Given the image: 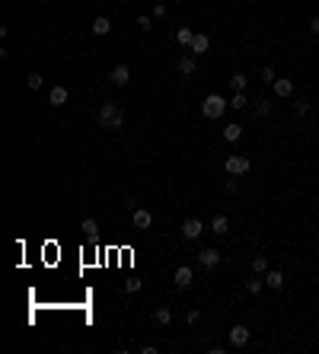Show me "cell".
<instances>
[{
	"instance_id": "6da1fadb",
	"label": "cell",
	"mask_w": 319,
	"mask_h": 354,
	"mask_svg": "<svg viewBox=\"0 0 319 354\" xmlns=\"http://www.w3.org/2000/svg\"><path fill=\"white\" fill-rule=\"evenodd\" d=\"M96 125L99 128H108V131H115V128L125 125V108L115 106V102H103L96 112Z\"/></svg>"
},
{
	"instance_id": "7a4b0ae2",
	"label": "cell",
	"mask_w": 319,
	"mask_h": 354,
	"mask_svg": "<svg viewBox=\"0 0 319 354\" xmlns=\"http://www.w3.org/2000/svg\"><path fill=\"white\" fill-rule=\"evenodd\" d=\"M227 106L230 102L223 99L220 93H211V96H205V102H201V112H205V118H220Z\"/></svg>"
},
{
	"instance_id": "3957f363",
	"label": "cell",
	"mask_w": 319,
	"mask_h": 354,
	"mask_svg": "<svg viewBox=\"0 0 319 354\" xmlns=\"http://www.w3.org/2000/svg\"><path fill=\"white\" fill-rule=\"evenodd\" d=\"M223 169H227L230 176H243V173H249V156H243V153H233V156H227V163H223Z\"/></svg>"
},
{
	"instance_id": "277c9868",
	"label": "cell",
	"mask_w": 319,
	"mask_h": 354,
	"mask_svg": "<svg viewBox=\"0 0 319 354\" xmlns=\"http://www.w3.org/2000/svg\"><path fill=\"white\" fill-rule=\"evenodd\" d=\"M198 265H201V268H208V271H211V268H217V265H220V252H217L214 246L201 249V252H198Z\"/></svg>"
},
{
	"instance_id": "5b68a950",
	"label": "cell",
	"mask_w": 319,
	"mask_h": 354,
	"mask_svg": "<svg viewBox=\"0 0 319 354\" xmlns=\"http://www.w3.org/2000/svg\"><path fill=\"white\" fill-rule=\"evenodd\" d=\"M108 80H112L115 86H128V83H131V67H128V64H115L112 73H108Z\"/></svg>"
},
{
	"instance_id": "8992f818",
	"label": "cell",
	"mask_w": 319,
	"mask_h": 354,
	"mask_svg": "<svg viewBox=\"0 0 319 354\" xmlns=\"http://www.w3.org/2000/svg\"><path fill=\"white\" fill-rule=\"evenodd\" d=\"M201 233H205V223H201L198 217H188V220L182 223V236H185V240H198Z\"/></svg>"
},
{
	"instance_id": "52a82bcc",
	"label": "cell",
	"mask_w": 319,
	"mask_h": 354,
	"mask_svg": "<svg viewBox=\"0 0 319 354\" xmlns=\"http://www.w3.org/2000/svg\"><path fill=\"white\" fill-rule=\"evenodd\" d=\"M173 281H176V287H192V281H195V271L188 268V265H179V268H176V275H173Z\"/></svg>"
},
{
	"instance_id": "ba28073f",
	"label": "cell",
	"mask_w": 319,
	"mask_h": 354,
	"mask_svg": "<svg viewBox=\"0 0 319 354\" xmlns=\"http://www.w3.org/2000/svg\"><path fill=\"white\" fill-rule=\"evenodd\" d=\"M131 220H134V230H150V227H153V214H150L147 208H134V217H131Z\"/></svg>"
},
{
	"instance_id": "9c48e42d",
	"label": "cell",
	"mask_w": 319,
	"mask_h": 354,
	"mask_svg": "<svg viewBox=\"0 0 319 354\" xmlns=\"http://www.w3.org/2000/svg\"><path fill=\"white\" fill-rule=\"evenodd\" d=\"M230 345H233V348H246L249 345V329L246 325H233V329H230Z\"/></svg>"
},
{
	"instance_id": "30bf717a",
	"label": "cell",
	"mask_w": 319,
	"mask_h": 354,
	"mask_svg": "<svg viewBox=\"0 0 319 354\" xmlns=\"http://www.w3.org/2000/svg\"><path fill=\"white\" fill-rule=\"evenodd\" d=\"M271 86H275V96H281V99L294 96V83H290L287 77H278V80H275V83H271Z\"/></svg>"
},
{
	"instance_id": "8fae6325",
	"label": "cell",
	"mask_w": 319,
	"mask_h": 354,
	"mask_svg": "<svg viewBox=\"0 0 319 354\" xmlns=\"http://www.w3.org/2000/svg\"><path fill=\"white\" fill-rule=\"evenodd\" d=\"M208 48H211V38H208L205 32H195V42H192V48H188V51H192V54H205Z\"/></svg>"
},
{
	"instance_id": "7c38bea8",
	"label": "cell",
	"mask_w": 319,
	"mask_h": 354,
	"mask_svg": "<svg viewBox=\"0 0 319 354\" xmlns=\"http://www.w3.org/2000/svg\"><path fill=\"white\" fill-rule=\"evenodd\" d=\"M192 42H195V29L182 26V29L176 32V45H182V48H192Z\"/></svg>"
},
{
	"instance_id": "4fadbf2b",
	"label": "cell",
	"mask_w": 319,
	"mask_h": 354,
	"mask_svg": "<svg viewBox=\"0 0 319 354\" xmlns=\"http://www.w3.org/2000/svg\"><path fill=\"white\" fill-rule=\"evenodd\" d=\"M108 32H112L108 16H96V19H93V35H108Z\"/></svg>"
},
{
	"instance_id": "5bb4252c",
	"label": "cell",
	"mask_w": 319,
	"mask_h": 354,
	"mask_svg": "<svg viewBox=\"0 0 319 354\" xmlns=\"http://www.w3.org/2000/svg\"><path fill=\"white\" fill-rule=\"evenodd\" d=\"M169 322H173V310H169V306L153 310V325H169Z\"/></svg>"
},
{
	"instance_id": "9a60e30c",
	"label": "cell",
	"mask_w": 319,
	"mask_h": 354,
	"mask_svg": "<svg viewBox=\"0 0 319 354\" xmlns=\"http://www.w3.org/2000/svg\"><path fill=\"white\" fill-rule=\"evenodd\" d=\"M80 230H83V236H86V240H96V233H99V223L93 220V217H83Z\"/></svg>"
},
{
	"instance_id": "2e32d148",
	"label": "cell",
	"mask_w": 319,
	"mask_h": 354,
	"mask_svg": "<svg viewBox=\"0 0 319 354\" xmlns=\"http://www.w3.org/2000/svg\"><path fill=\"white\" fill-rule=\"evenodd\" d=\"M48 102H51L54 108H61V106L67 102V90H64V86H54V90L48 93Z\"/></svg>"
},
{
	"instance_id": "e0dca14e",
	"label": "cell",
	"mask_w": 319,
	"mask_h": 354,
	"mask_svg": "<svg viewBox=\"0 0 319 354\" xmlns=\"http://www.w3.org/2000/svg\"><path fill=\"white\" fill-rule=\"evenodd\" d=\"M265 284H268V287H284V275H281V271H278V268H271V271H265Z\"/></svg>"
},
{
	"instance_id": "ac0fdd59",
	"label": "cell",
	"mask_w": 319,
	"mask_h": 354,
	"mask_svg": "<svg viewBox=\"0 0 319 354\" xmlns=\"http://www.w3.org/2000/svg\"><path fill=\"white\" fill-rule=\"evenodd\" d=\"M240 138H243V125H227V128H223V141H230V144H236Z\"/></svg>"
},
{
	"instance_id": "d6986e66",
	"label": "cell",
	"mask_w": 319,
	"mask_h": 354,
	"mask_svg": "<svg viewBox=\"0 0 319 354\" xmlns=\"http://www.w3.org/2000/svg\"><path fill=\"white\" fill-rule=\"evenodd\" d=\"M211 230H214L217 236H223V233H227V230H230V220H227V217H223V214H217L214 220H211Z\"/></svg>"
},
{
	"instance_id": "ffe728a7",
	"label": "cell",
	"mask_w": 319,
	"mask_h": 354,
	"mask_svg": "<svg viewBox=\"0 0 319 354\" xmlns=\"http://www.w3.org/2000/svg\"><path fill=\"white\" fill-rule=\"evenodd\" d=\"M246 83H249L246 73H233V77H230V86H233V93H246Z\"/></svg>"
},
{
	"instance_id": "44dd1931",
	"label": "cell",
	"mask_w": 319,
	"mask_h": 354,
	"mask_svg": "<svg viewBox=\"0 0 319 354\" xmlns=\"http://www.w3.org/2000/svg\"><path fill=\"white\" fill-rule=\"evenodd\" d=\"M179 73H182V77H192V73H195V58H192V54H185V58L179 61Z\"/></svg>"
},
{
	"instance_id": "7402d4cb",
	"label": "cell",
	"mask_w": 319,
	"mask_h": 354,
	"mask_svg": "<svg viewBox=\"0 0 319 354\" xmlns=\"http://www.w3.org/2000/svg\"><path fill=\"white\" fill-rule=\"evenodd\" d=\"M262 287H265V278H259V275H255V278H249V281H246V290H249V294H259V290Z\"/></svg>"
},
{
	"instance_id": "603a6c76",
	"label": "cell",
	"mask_w": 319,
	"mask_h": 354,
	"mask_svg": "<svg viewBox=\"0 0 319 354\" xmlns=\"http://www.w3.org/2000/svg\"><path fill=\"white\" fill-rule=\"evenodd\" d=\"M252 271H255V275H265V271H268V258L265 255H255L252 258Z\"/></svg>"
},
{
	"instance_id": "cb8c5ba5",
	"label": "cell",
	"mask_w": 319,
	"mask_h": 354,
	"mask_svg": "<svg viewBox=\"0 0 319 354\" xmlns=\"http://www.w3.org/2000/svg\"><path fill=\"white\" fill-rule=\"evenodd\" d=\"M268 112H271V99H255V115H259V118H265Z\"/></svg>"
},
{
	"instance_id": "d4e9b609",
	"label": "cell",
	"mask_w": 319,
	"mask_h": 354,
	"mask_svg": "<svg viewBox=\"0 0 319 354\" xmlns=\"http://www.w3.org/2000/svg\"><path fill=\"white\" fill-rule=\"evenodd\" d=\"M246 106H249L246 93H233V99H230V108H246Z\"/></svg>"
},
{
	"instance_id": "484cf974",
	"label": "cell",
	"mask_w": 319,
	"mask_h": 354,
	"mask_svg": "<svg viewBox=\"0 0 319 354\" xmlns=\"http://www.w3.org/2000/svg\"><path fill=\"white\" fill-rule=\"evenodd\" d=\"M307 112H310V102H307V99H297V102H294V115H297V118H303Z\"/></svg>"
},
{
	"instance_id": "4316f807",
	"label": "cell",
	"mask_w": 319,
	"mask_h": 354,
	"mask_svg": "<svg viewBox=\"0 0 319 354\" xmlns=\"http://www.w3.org/2000/svg\"><path fill=\"white\" fill-rule=\"evenodd\" d=\"M141 287H144V281H141V278H131V281H125V290H128V294H138Z\"/></svg>"
},
{
	"instance_id": "83f0119b",
	"label": "cell",
	"mask_w": 319,
	"mask_h": 354,
	"mask_svg": "<svg viewBox=\"0 0 319 354\" xmlns=\"http://www.w3.org/2000/svg\"><path fill=\"white\" fill-rule=\"evenodd\" d=\"M138 29H141V32H150V29H153V19H150V16H138Z\"/></svg>"
},
{
	"instance_id": "f1b7e54d",
	"label": "cell",
	"mask_w": 319,
	"mask_h": 354,
	"mask_svg": "<svg viewBox=\"0 0 319 354\" xmlns=\"http://www.w3.org/2000/svg\"><path fill=\"white\" fill-rule=\"evenodd\" d=\"M29 90H42V73H29Z\"/></svg>"
},
{
	"instance_id": "f546056e",
	"label": "cell",
	"mask_w": 319,
	"mask_h": 354,
	"mask_svg": "<svg viewBox=\"0 0 319 354\" xmlns=\"http://www.w3.org/2000/svg\"><path fill=\"white\" fill-rule=\"evenodd\" d=\"M262 80H265V83H275V67H262Z\"/></svg>"
},
{
	"instance_id": "4dcf8cb0",
	"label": "cell",
	"mask_w": 319,
	"mask_h": 354,
	"mask_svg": "<svg viewBox=\"0 0 319 354\" xmlns=\"http://www.w3.org/2000/svg\"><path fill=\"white\" fill-rule=\"evenodd\" d=\"M153 16H157V19H163V16H166V6H163V3H157V6H153Z\"/></svg>"
},
{
	"instance_id": "1f68e13d",
	"label": "cell",
	"mask_w": 319,
	"mask_h": 354,
	"mask_svg": "<svg viewBox=\"0 0 319 354\" xmlns=\"http://www.w3.org/2000/svg\"><path fill=\"white\" fill-rule=\"evenodd\" d=\"M185 319H188V322H198L201 313H198V310H188V316H185Z\"/></svg>"
},
{
	"instance_id": "d6a6232c",
	"label": "cell",
	"mask_w": 319,
	"mask_h": 354,
	"mask_svg": "<svg viewBox=\"0 0 319 354\" xmlns=\"http://www.w3.org/2000/svg\"><path fill=\"white\" fill-rule=\"evenodd\" d=\"M310 29H313V32H319V16H313V19H310Z\"/></svg>"
}]
</instances>
